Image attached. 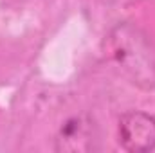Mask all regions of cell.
<instances>
[{
  "label": "cell",
  "instance_id": "2",
  "mask_svg": "<svg viewBox=\"0 0 155 153\" xmlns=\"http://www.w3.org/2000/svg\"><path fill=\"white\" fill-rule=\"evenodd\" d=\"M117 137L123 150L146 153L155 150V117L141 110L124 112L117 124Z\"/></svg>",
  "mask_w": 155,
  "mask_h": 153
},
{
  "label": "cell",
  "instance_id": "1",
  "mask_svg": "<svg viewBox=\"0 0 155 153\" xmlns=\"http://www.w3.org/2000/svg\"><path fill=\"white\" fill-rule=\"evenodd\" d=\"M107 50L134 85L155 88V45L134 24H117L107 38Z\"/></svg>",
  "mask_w": 155,
  "mask_h": 153
},
{
  "label": "cell",
  "instance_id": "3",
  "mask_svg": "<svg viewBox=\"0 0 155 153\" xmlns=\"http://www.w3.org/2000/svg\"><path fill=\"white\" fill-rule=\"evenodd\" d=\"M97 132L88 115H74L67 119L56 135V151L85 153L96 150Z\"/></svg>",
  "mask_w": 155,
  "mask_h": 153
}]
</instances>
